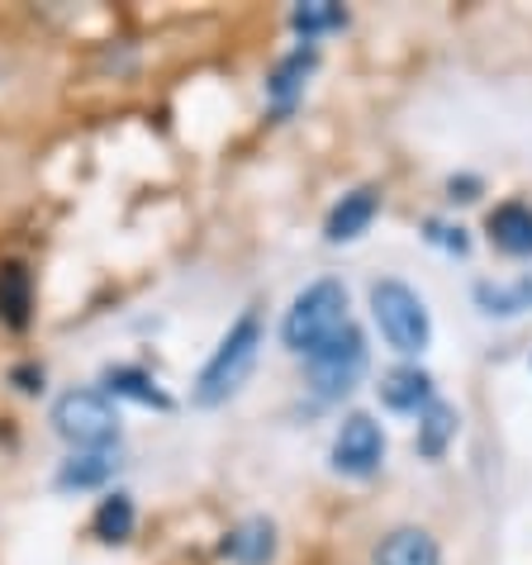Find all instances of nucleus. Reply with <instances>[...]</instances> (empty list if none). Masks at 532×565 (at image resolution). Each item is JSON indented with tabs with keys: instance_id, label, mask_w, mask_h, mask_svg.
<instances>
[{
	"instance_id": "6ab92c4d",
	"label": "nucleus",
	"mask_w": 532,
	"mask_h": 565,
	"mask_svg": "<svg viewBox=\"0 0 532 565\" xmlns=\"http://www.w3.org/2000/svg\"><path fill=\"white\" fill-rule=\"evenodd\" d=\"M290 29L305 43H315L323 34H338V29H348V10H342L338 0H305V6L290 10Z\"/></svg>"
},
{
	"instance_id": "7ed1b4c3",
	"label": "nucleus",
	"mask_w": 532,
	"mask_h": 565,
	"mask_svg": "<svg viewBox=\"0 0 532 565\" xmlns=\"http://www.w3.org/2000/svg\"><path fill=\"white\" fill-rule=\"evenodd\" d=\"M371 319H375V328H381L390 352H400V356L428 352L433 319H428L424 295H418L414 286H404V280H395V276L375 280L371 286Z\"/></svg>"
},
{
	"instance_id": "20e7f679",
	"label": "nucleus",
	"mask_w": 532,
	"mask_h": 565,
	"mask_svg": "<svg viewBox=\"0 0 532 565\" xmlns=\"http://www.w3.org/2000/svg\"><path fill=\"white\" fill-rule=\"evenodd\" d=\"M53 433L72 451H109L119 443V409L105 390H67L53 404Z\"/></svg>"
},
{
	"instance_id": "f8f14e48",
	"label": "nucleus",
	"mask_w": 532,
	"mask_h": 565,
	"mask_svg": "<svg viewBox=\"0 0 532 565\" xmlns=\"http://www.w3.org/2000/svg\"><path fill=\"white\" fill-rule=\"evenodd\" d=\"M371 565H443V546L424 527H390L375 542Z\"/></svg>"
},
{
	"instance_id": "1a4fd4ad",
	"label": "nucleus",
	"mask_w": 532,
	"mask_h": 565,
	"mask_svg": "<svg viewBox=\"0 0 532 565\" xmlns=\"http://www.w3.org/2000/svg\"><path fill=\"white\" fill-rule=\"evenodd\" d=\"M375 214H381V191H375V185H357V191H348L333 210H328L323 238L333 243V247L357 243V238H362V233L375 224Z\"/></svg>"
},
{
	"instance_id": "9d476101",
	"label": "nucleus",
	"mask_w": 532,
	"mask_h": 565,
	"mask_svg": "<svg viewBox=\"0 0 532 565\" xmlns=\"http://www.w3.org/2000/svg\"><path fill=\"white\" fill-rule=\"evenodd\" d=\"M375 390H381V404H385L390 414H424L428 404L437 399L433 375H428L424 366H409V361H404V366H395V371H385Z\"/></svg>"
},
{
	"instance_id": "f3484780",
	"label": "nucleus",
	"mask_w": 532,
	"mask_h": 565,
	"mask_svg": "<svg viewBox=\"0 0 532 565\" xmlns=\"http://www.w3.org/2000/svg\"><path fill=\"white\" fill-rule=\"evenodd\" d=\"M115 451H72L57 470V490H100L115 476Z\"/></svg>"
},
{
	"instance_id": "412c9836",
	"label": "nucleus",
	"mask_w": 532,
	"mask_h": 565,
	"mask_svg": "<svg viewBox=\"0 0 532 565\" xmlns=\"http://www.w3.org/2000/svg\"><path fill=\"white\" fill-rule=\"evenodd\" d=\"M14 381H20L24 395H39V390H43V366H20V371H14Z\"/></svg>"
},
{
	"instance_id": "a211bd4d",
	"label": "nucleus",
	"mask_w": 532,
	"mask_h": 565,
	"mask_svg": "<svg viewBox=\"0 0 532 565\" xmlns=\"http://www.w3.org/2000/svg\"><path fill=\"white\" fill-rule=\"evenodd\" d=\"M134 523H138L134 499L124 494V490H115V494H105V499H100L96 518H91V532H96L105 546H119V542H129V537H134Z\"/></svg>"
},
{
	"instance_id": "ddd939ff",
	"label": "nucleus",
	"mask_w": 532,
	"mask_h": 565,
	"mask_svg": "<svg viewBox=\"0 0 532 565\" xmlns=\"http://www.w3.org/2000/svg\"><path fill=\"white\" fill-rule=\"evenodd\" d=\"M29 319H34V276L24 262H0V323L20 333Z\"/></svg>"
},
{
	"instance_id": "9b49d317",
	"label": "nucleus",
	"mask_w": 532,
	"mask_h": 565,
	"mask_svg": "<svg viewBox=\"0 0 532 565\" xmlns=\"http://www.w3.org/2000/svg\"><path fill=\"white\" fill-rule=\"evenodd\" d=\"M485 233L504 257H532V205L528 200H504L485 214Z\"/></svg>"
},
{
	"instance_id": "4be33fe9",
	"label": "nucleus",
	"mask_w": 532,
	"mask_h": 565,
	"mask_svg": "<svg viewBox=\"0 0 532 565\" xmlns=\"http://www.w3.org/2000/svg\"><path fill=\"white\" fill-rule=\"evenodd\" d=\"M447 191H451V200H476V191H480V181H476V177H461V181H457V177H451V181H447Z\"/></svg>"
},
{
	"instance_id": "f257e3e1",
	"label": "nucleus",
	"mask_w": 532,
	"mask_h": 565,
	"mask_svg": "<svg viewBox=\"0 0 532 565\" xmlns=\"http://www.w3.org/2000/svg\"><path fill=\"white\" fill-rule=\"evenodd\" d=\"M262 342H266L262 313L243 309L238 319L228 323V333L219 338V348L210 352V361L200 366V375H195V404L219 409V404H228L233 395H238V390L247 385V375H253V366H257V356H262Z\"/></svg>"
},
{
	"instance_id": "aec40b11",
	"label": "nucleus",
	"mask_w": 532,
	"mask_h": 565,
	"mask_svg": "<svg viewBox=\"0 0 532 565\" xmlns=\"http://www.w3.org/2000/svg\"><path fill=\"white\" fill-rule=\"evenodd\" d=\"M428 243H437V247H447V253H457V257H466L471 253V238H466V228H451V224H428Z\"/></svg>"
},
{
	"instance_id": "dca6fc26",
	"label": "nucleus",
	"mask_w": 532,
	"mask_h": 565,
	"mask_svg": "<svg viewBox=\"0 0 532 565\" xmlns=\"http://www.w3.org/2000/svg\"><path fill=\"white\" fill-rule=\"evenodd\" d=\"M476 305H480V313H490V319H519V313L532 309V276L480 280V286H476Z\"/></svg>"
},
{
	"instance_id": "39448f33",
	"label": "nucleus",
	"mask_w": 532,
	"mask_h": 565,
	"mask_svg": "<svg viewBox=\"0 0 532 565\" xmlns=\"http://www.w3.org/2000/svg\"><path fill=\"white\" fill-rule=\"evenodd\" d=\"M305 375H309V390H315L319 399L352 395L357 381L366 375V338L357 333V323H348L323 352L309 356L305 361Z\"/></svg>"
},
{
	"instance_id": "f03ea898",
	"label": "nucleus",
	"mask_w": 532,
	"mask_h": 565,
	"mask_svg": "<svg viewBox=\"0 0 532 565\" xmlns=\"http://www.w3.org/2000/svg\"><path fill=\"white\" fill-rule=\"evenodd\" d=\"M348 323H352V313H348V286L333 280V276H323V280L305 286L290 300L286 319H280V342H286L290 356H305L309 361L315 352H323Z\"/></svg>"
},
{
	"instance_id": "423d86ee",
	"label": "nucleus",
	"mask_w": 532,
	"mask_h": 565,
	"mask_svg": "<svg viewBox=\"0 0 532 565\" xmlns=\"http://www.w3.org/2000/svg\"><path fill=\"white\" fill-rule=\"evenodd\" d=\"M333 470L348 480H371L385 466V433L371 414H348L333 433Z\"/></svg>"
},
{
	"instance_id": "6e6552de",
	"label": "nucleus",
	"mask_w": 532,
	"mask_h": 565,
	"mask_svg": "<svg viewBox=\"0 0 532 565\" xmlns=\"http://www.w3.org/2000/svg\"><path fill=\"white\" fill-rule=\"evenodd\" d=\"M280 552V537H276V523L272 518H243L224 532L219 542V556L228 565H272Z\"/></svg>"
},
{
	"instance_id": "2eb2a0df",
	"label": "nucleus",
	"mask_w": 532,
	"mask_h": 565,
	"mask_svg": "<svg viewBox=\"0 0 532 565\" xmlns=\"http://www.w3.org/2000/svg\"><path fill=\"white\" fill-rule=\"evenodd\" d=\"M105 395L109 399H134L143 409H171V395L138 366H109L105 371Z\"/></svg>"
},
{
	"instance_id": "4468645a",
	"label": "nucleus",
	"mask_w": 532,
	"mask_h": 565,
	"mask_svg": "<svg viewBox=\"0 0 532 565\" xmlns=\"http://www.w3.org/2000/svg\"><path fill=\"white\" fill-rule=\"evenodd\" d=\"M457 428H461V418L451 404L443 399H433L424 414H418V433H414V451L424 461H437V457H447V447L457 443Z\"/></svg>"
},
{
	"instance_id": "0eeeda50",
	"label": "nucleus",
	"mask_w": 532,
	"mask_h": 565,
	"mask_svg": "<svg viewBox=\"0 0 532 565\" xmlns=\"http://www.w3.org/2000/svg\"><path fill=\"white\" fill-rule=\"evenodd\" d=\"M319 67V49L315 43H300L295 53H286L276 62V72L266 76V100H272V115L276 119H286L295 105H300L305 96V86H309V72Z\"/></svg>"
}]
</instances>
